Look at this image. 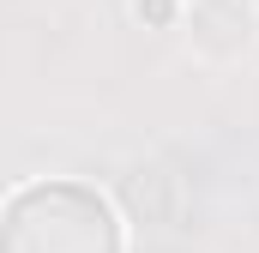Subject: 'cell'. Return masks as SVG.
<instances>
[{"mask_svg": "<svg viewBox=\"0 0 259 253\" xmlns=\"http://www.w3.org/2000/svg\"><path fill=\"white\" fill-rule=\"evenodd\" d=\"M133 12H139L145 24H157V30H163V24H175V18H181V0H133Z\"/></svg>", "mask_w": 259, "mask_h": 253, "instance_id": "3", "label": "cell"}, {"mask_svg": "<svg viewBox=\"0 0 259 253\" xmlns=\"http://www.w3.org/2000/svg\"><path fill=\"white\" fill-rule=\"evenodd\" d=\"M253 43V6L247 0H193V49L211 61H229Z\"/></svg>", "mask_w": 259, "mask_h": 253, "instance_id": "2", "label": "cell"}, {"mask_svg": "<svg viewBox=\"0 0 259 253\" xmlns=\"http://www.w3.org/2000/svg\"><path fill=\"white\" fill-rule=\"evenodd\" d=\"M6 253H127V235L91 181H30L6 199Z\"/></svg>", "mask_w": 259, "mask_h": 253, "instance_id": "1", "label": "cell"}]
</instances>
